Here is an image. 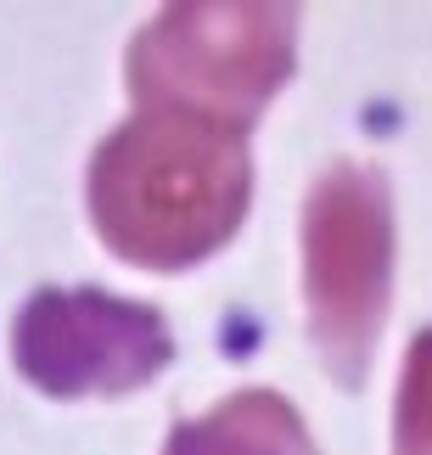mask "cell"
Returning <instances> with one entry per match:
<instances>
[{"label": "cell", "mask_w": 432, "mask_h": 455, "mask_svg": "<svg viewBox=\"0 0 432 455\" xmlns=\"http://www.w3.org/2000/svg\"><path fill=\"white\" fill-rule=\"evenodd\" d=\"M399 455H432V331H421L405 365L399 399Z\"/></svg>", "instance_id": "6da1fadb"}]
</instances>
